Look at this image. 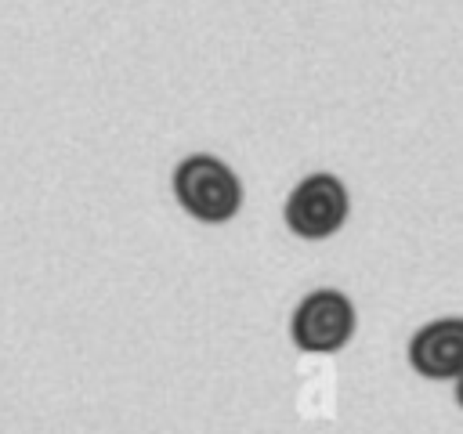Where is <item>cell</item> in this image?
Masks as SVG:
<instances>
[{
    "label": "cell",
    "instance_id": "6da1fadb",
    "mask_svg": "<svg viewBox=\"0 0 463 434\" xmlns=\"http://www.w3.org/2000/svg\"><path fill=\"white\" fill-rule=\"evenodd\" d=\"M174 199L188 217L203 224H224L242 206V184L228 163L195 152L174 166Z\"/></svg>",
    "mask_w": 463,
    "mask_h": 434
},
{
    "label": "cell",
    "instance_id": "7a4b0ae2",
    "mask_svg": "<svg viewBox=\"0 0 463 434\" xmlns=\"http://www.w3.org/2000/svg\"><path fill=\"white\" fill-rule=\"evenodd\" d=\"M347 210H351V199H347V188L336 174H307L289 192L282 217L297 239L322 242L344 228Z\"/></svg>",
    "mask_w": 463,
    "mask_h": 434
},
{
    "label": "cell",
    "instance_id": "3957f363",
    "mask_svg": "<svg viewBox=\"0 0 463 434\" xmlns=\"http://www.w3.org/2000/svg\"><path fill=\"white\" fill-rule=\"evenodd\" d=\"M354 336V304L340 289H311L289 318V340L307 354H333Z\"/></svg>",
    "mask_w": 463,
    "mask_h": 434
},
{
    "label": "cell",
    "instance_id": "277c9868",
    "mask_svg": "<svg viewBox=\"0 0 463 434\" xmlns=\"http://www.w3.org/2000/svg\"><path fill=\"white\" fill-rule=\"evenodd\" d=\"M409 365L427 380H456L463 373V318H434L409 340Z\"/></svg>",
    "mask_w": 463,
    "mask_h": 434
}]
</instances>
